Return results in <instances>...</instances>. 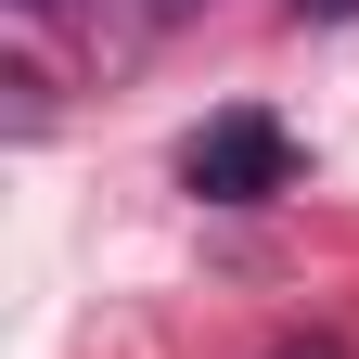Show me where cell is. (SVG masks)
<instances>
[{"instance_id":"4","label":"cell","mask_w":359,"mask_h":359,"mask_svg":"<svg viewBox=\"0 0 359 359\" xmlns=\"http://www.w3.org/2000/svg\"><path fill=\"white\" fill-rule=\"evenodd\" d=\"M26 13H52V0H26Z\"/></svg>"},{"instance_id":"1","label":"cell","mask_w":359,"mask_h":359,"mask_svg":"<svg viewBox=\"0 0 359 359\" xmlns=\"http://www.w3.org/2000/svg\"><path fill=\"white\" fill-rule=\"evenodd\" d=\"M180 180H193L205 205H269V193L295 180V142H283V116L231 103V116H205V128H193V154H180Z\"/></svg>"},{"instance_id":"2","label":"cell","mask_w":359,"mask_h":359,"mask_svg":"<svg viewBox=\"0 0 359 359\" xmlns=\"http://www.w3.org/2000/svg\"><path fill=\"white\" fill-rule=\"evenodd\" d=\"M308 13H359V0H308Z\"/></svg>"},{"instance_id":"5","label":"cell","mask_w":359,"mask_h":359,"mask_svg":"<svg viewBox=\"0 0 359 359\" xmlns=\"http://www.w3.org/2000/svg\"><path fill=\"white\" fill-rule=\"evenodd\" d=\"M167 13H180V0H167Z\"/></svg>"},{"instance_id":"3","label":"cell","mask_w":359,"mask_h":359,"mask_svg":"<svg viewBox=\"0 0 359 359\" xmlns=\"http://www.w3.org/2000/svg\"><path fill=\"white\" fill-rule=\"evenodd\" d=\"M283 359H334V346H283Z\"/></svg>"}]
</instances>
